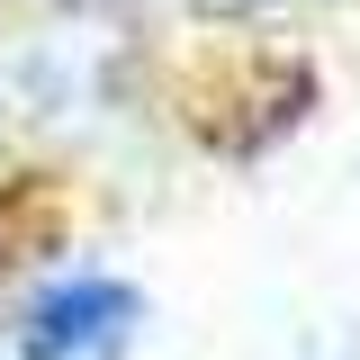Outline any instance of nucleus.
<instances>
[{"label": "nucleus", "mask_w": 360, "mask_h": 360, "mask_svg": "<svg viewBox=\"0 0 360 360\" xmlns=\"http://www.w3.org/2000/svg\"><path fill=\"white\" fill-rule=\"evenodd\" d=\"M144 324V297L127 279H54L37 307L18 315V352L27 360H117Z\"/></svg>", "instance_id": "obj_1"}]
</instances>
